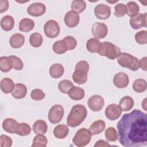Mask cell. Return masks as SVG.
Masks as SVG:
<instances>
[{"instance_id": "obj_1", "label": "cell", "mask_w": 147, "mask_h": 147, "mask_svg": "<svg viewBox=\"0 0 147 147\" xmlns=\"http://www.w3.org/2000/svg\"><path fill=\"white\" fill-rule=\"evenodd\" d=\"M118 138L125 147H142L147 145V114L134 109L125 114L117 125Z\"/></svg>"}, {"instance_id": "obj_2", "label": "cell", "mask_w": 147, "mask_h": 147, "mask_svg": "<svg viewBox=\"0 0 147 147\" xmlns=\"http://www.w3.org/2000/svg\"><path fill=\"white\" fill-rule=\"evenodd\" d=\"M87 110L86 107L80 104L74 105L67 118V124L71 127H75L80 125L86 119Z\"/></svg>"}, {"instance_id": "obj_3", "label": "cell", "mask_w": 147, "mask_h": 147, "mask_svg": "<svg viewBox=\"0 0 147 147\" xmlns=\"http://www.w3.org/2000/svg\"><path fill=\"white\" fill-rule=\"evenodd\" d=\"M89 64L85 60L78 61L75 66V71L72 74V79L75 83L81 85L84 84L88 79Z\"/></svg>"}, {"instance_id": "obj_4", "label": "cell", "mask_w": 147, "mask_h": 147, "mask_svg": "<svg viewBox=\"0 0 147 147\" xmlns=\"http://www.w3.org/2000/svg\"><path fill=\"white\" fill-rule=\"evenodd\" d=\"M102 56H106L110 60H114L121 54V49L117 45L108 41H105L100 44L98 52Z\"/></svg>"}, {"instance_id": "obj_5", "label": "cell", "mask_w": 147, "mask_h": 147, "mask_svg": "<svg viewBox=\"0 0 147 147\" xmlns=\"http://www.w3.org/2000/svg\"><path fill=\"white\" fill-rule=\"evenodd\" d=\"M117 62L121 67L127 68L133 71H136L139 68L138 59L128 53H121L117 57Z\"/></svg>"}, {"instance_id": "obj_6", "label": "cell", "mask_w": 147, "mask_h": 147, "mask_svg": "<svg viewBox=\"0 0 147 147\" xmlns=\"http://www.w3.org/2000/svg\"><path fill=\"white\" fill-rule=\"evenodd\" d=\"M91 133L86 128H81L78 130L72 142L74 145L79 147H82L89 144L91 139Z\"/></svg>"}, {"instance_id": "obj_7", "label": "cell", "mask_w": 147, "mask_h": 147, "mask_svg": "<svg viewBox=\"0 0 147 147\" xmlns=\"http://www.w3.org/2000/svg\"><path fill=\"white\" fill-rule=\"evenodd\" d=\"M64 110L61 105H53L49 110L48 118L52 124H56L60 122L64 115Z\"/></svg>"}, {"instance_id": "obj_8", "label": "cell", "mask_w": 147, "mask_h": 147, "mask_svg": "<svg viewBox=\"0 0 147 147\" xmlns=\"http://www.w3.org/2000/svg\"><path fill=\"white\" fill-rule=\"evenodd\" d=\"M60 31V26L55 20H48L44 25V33L48 38H53L56 37L59 34Z\"/></svg>"}, {"instance_id": "obj_9", "label": "cell", "mask_w": 147, "mask_h": 147, "mask_svg": "<svg viewBox=\"0 0 147 147\" xmlns=\"http://www.w3.org/2000/svg\"><path fill=\"white\" fill-rule=\"evenodd\" d=\"M91 33L95 38L102 39L107 36L108 28L107 25L103 22H95L92 26Z\"/></svg>"}, {"instance_id": "obj_10", "label": "cell", "mask_w": 147, "mask_h": 147, "mask_svg": "<svg viewBox=\"0 0 147 147\" xmlns=\"http://www.w3.org/2000/svg\"><path fill=\"white\" fill-rule=\"evenodd\" d=\"M130 25L134 29H139L142 27H146L147 13H138L136 16L131 17Z\"/></svg>"}, {"instance_id": "obj_11", "label": "cell", "mask_w": 147, "mask_h": 147, "mask_svg": "<svg viewBox=\"0 0 147 147\" xmlns=\"http://www.w3.org/2000/svg\"><path fill=\"white\" fill-rule=\"evenodd\" d=\"M105 104L104 99L99 95H94L89 98L88 100V106L93 111H100Z\"/></svg>"}, {"instance_id": "obj_12", "label": "cell", "mask_w": 147, "mask_h": 147, "mask_svg": "<svg viewBox=\"0 0 147 147\" xmlns=\"http://www.w3.org/2000/svg\"><path fill=\"white\" fill-rule=\"evenodd\" d=\"M122 110L119 105L114 103L108 105L105 111V114L106 118L111 121L117 119L121 115Z\"/></svg>"}, {"instance_id": "obj_13", "label": "cell", "mask_w": 147, "mask_h": 147, "mask_svg": "<svg viewBox=\"0 0 147 147\" xmlns=\"http://www.w3.org/2000/svg\"><path fill=\"white\" fill-rule=\"evenodd\" d=\"M95 17L100 20H106L111 15V8L109 6L102 3L97 5L94 9Z\"/></svg>"}, {"instance_id": "obj_14", "label": "cell", "mask_w": 147, "mask_h": 147, "mask_svg": "<svg viewBox=\"0 0 147 147\" xmlns=\"http://www.w3.org/2000/svg\"><path fill=\"white\" fill-rule=\"evenodd\" d=\"M46 11L45 5L41 2H34L30 4L28 9L27 13L33 17H40L42 16Z\"/></svg>"}, {"instance_id": "obj_15", "label": "cell", "mask_w": 147, "mask_h": 147, "mask_svg": "<svg viewBox=\"0 0 147 147\" xmlns=\"http://www.w3.org/2000/svg\"><path fill=\"white\" fill-rule=\"evenodd\" d=\"M114 85L119 88L126 87L129 83L128 75L125 72H118L116 74L113 78Z\"/></svg>"}, {"instance_id": "obj_16", "label": "cell", "mask_w": 147, "mask_h": 147, "mask_svg": "<svg viewBox=\"0 0 147 147\" xmlns=\"http://www.w3.org/2000/svg\"><path fill=\"white\" fill-rule=\"evenodd\" d=\"M80 21L79 14L73 10L67 12L64 17V22L69 28H74L76 26Z\"/></svg>"}, {"instance_id": "obj_17", "label": "cell", "mask_w": 147, "mask_h": 147, "mask_svg": "<svg viewBox=\"0 0 147 147\" xmlns=\"http://www.w3.org/2000/svg\"><path fill=\"white\" fill-rule=\"evenodd\" d=\"M25 38L23 34L21 33H17L13 34L9 40L10 45L15 49L21 48L25 43Z\"/></svg>"}, {"instance_id": "obj_18", "label": "cell", "mask_w": 147, "mask_h": 147, "mask_svg": "<svg viewBox=\"0 0 147 147\" xmlns=\"http://www.w3.org/2000/svg\"><path fill=\"white\" fill-rule=\"evenodd\" d=\"M18 123L16 119L11 118H7L3 121L2 127L3 130L7 133L16 134Z\"/></svg>"}, {"instance_id": "obj_19", "label": "cell", "mask_w": 147, "mask_h": 147, "mask_svg": "<svg viewBox=\"0 0 147 147\" xmlns=\"http://www.w3.org/2000/svg\"><path fill=\"white\" fill-rule=\"evenodd\" d=\"M27 94V88L22 83H17L15 84L14 88L11 92L12 96L17 99L24 98Z\"/></svg>"}, {"instance_id": "obj_20", "label": "cell", "mask_w": 147, "mask_h": 147, "mask_svg": "<svg viewBox=\"0 0 147 147\" xmlns=\"http://www.w3.org/2000/svg\"><path fill=\"white\" fill-rule=\"evenodd\" d=\"M67 94L71 99L75 100H79L84 98L85 92L84 90L82 88L74 86L69 90Z\"/></svg>"}, {"instance_id": "obj_21", "label": "cell", "mask_w": 147, "mask_h": 147, "mask_svg": "<svg viewBox=\"0 0 147 147\" xmlns=\"http://www.w3.org/2000/svg\"><path fill=\"white\" fill-rule=\"evenodd\" d=\"M64 72L63 66L60 63H55L52 64L49 69L50 76L54 79H58L63 76Z\"/></svg>"}, {"instance_id": "obj_22", "label": "cell", "mask_w": 147, "mask_h": 147, "mask_svg": "<svg viewBox=\"0 0 147 147\" xmlns=\"http://www.w3.org/2000/svg\"><path fill=\"white\" fill-rule=\"evenodd\" d=\"M53 135L58 139H63L65 138L69 133L68 126L64 124L57 125L53 129Z\"/></svg>"}, {"instance_id": "obj_23", "label": "cell", "mask_w": 147, "mask_h": 147, "mask_svg": "<svg viewBox=\"0 0 147 147\" xmlns=\"http://www.w3.org/2000/svg\"><path fill=\"white\" fill-rule=\"evenodd\" d=\"M105 122L101 119L94 121L90 126L89 130L92 135H96L101 133L105 129Z\"/></svg>"}, {"instance_id": "obj_24", "label": "cell", "mask_w": 147, "mask_h": 147, "mask_svg": "<svg viewBox=\"0 0 147 147\" xmlns=\"http://www.w3.org/2000/svg\"><path fill=\"white\" fill-rule=\"evenodd\" d=\"M134 100L129 96H125L122 98L119 102V106L123 111L130 110L134 106Z\"/></svg>"}, {"instance_id": "obj_25", "label": "cell", "mask_w": 147, "mask_h": 147, "mask_svg": "<svg viewBox=\"0 0 147 147\" xmlns=\"http://www.w3.org/2000/svg\"><path fill=\"white\" fill-rule=\"evenodd\" d=\"M15 87L13 81L9 78H5L1 81V90L5 94L11 93Z\"/></svg>"}, {"instance_id": "obj_26", "label": "cell", "mask_w": 147, "mask_h": 147, "mask_svg": "<svg viewBox=\"0 0 147 147\" xmlns=\"http://www.w3.org/2000/svg\"><path fill=\"white\" fill-rule=\"evenodd\" d=\"M34 22L29 18L22 19L19 23V30L21 32L26 33L31 31L34 27Z\"/></svg>"}, {"instance_id": "obj_27", "label": "cell", "mask_w": 147, "mask_h": 147, "mask_svg": "<svg viewBox=\"0 0 147 147\" xmlns=\"http://www.w3.org/2000/svg\"><path fill=\"white\" fill-rule=\"evenodd\" d=\"M47 130L48 125L43 120H37L33 125V130L36 134H44L47 133Z\"/></svg>"}, {"instance_id": "obj_28", "label": "cell", "mask_w": 147, "mask_h": 147, "mask_svg": "<svg viewBox=\"0 0 147 147\" xmlns=\"http://www.w3.org/2000/svg\"><path fill=\"white\" fill-rule=\"evenodd\" d=\"M14 25V20L12 16H5L1 20V27L5 31L11 30Z\"/></svg>"}, {"instance_id": "obj_29", "label": "cell", "mask_w": 147, "mask_h": 147, "mask_svg": "<svg viewBox=\"0 0 147 147\" xmlns=\"http://www.w3.org/2000/svg\"><path fill=\"white\" fill-rule=\"evenodd\" d=\"M100 42L95 38H90L86 42V48L91 53H98L100 46Z\"/></svg>"}, {"instance_id": "obj_30", "label": "cell", "mask_w": 147, "mask_h": 147, "mask_svg": "<svg viewBox=\"0 0 147 147\" xmlns=\"http://www.w3.org/2000/svg\"><path fill=\"white\" fill-rule=\"evenodd\" d=\"M13 68L12 61L9 57L1 56L0 57V69L2 72H7Z\"/></svg>"}, {"instance_id": "obj_31", "label": "cell", "mask_w": 147, "mask_h": 147, "mask_svg": "<svg viewBox=\"0 0 147 147\" xmlns=\"http://www.w3.org/2000/svg\"><path fill=\"white\" fill-rule=\"evenodd\" d=\"M31 132V127L30 125L25 122L18 123L16 134L20 136H26Z\"/></svg>"}, {"instance_id": "obj_32", "label": "cell", "mask_w": 147, "mask_h": 147, "mask_svg": "<svg viewBox=\"0 0 147 147\" xmlns=\"http://www.w3.org/2000/svg\"><path fill=\"white\" fill-rule=\"evenodd\" d=\"M43 42V38L39 33L35 32L32 33L29 37V42L31 46L34 48H38L41 46Z\"/></svg>"}, {"instance_id": "obj_33", "label": "cell", "mask_w": 147, "mask_h": 147, "mask_svg": "<svg viewBox=\"0 0 147 147\" xmlns=\"http://www.w3.org/2000/svg\"><path fill=\"white\" fill-rule=\"evenodd\" d=\"M147 88L146 81L144 79H137L133 84V89L138 93L144 92Z\"/></svg>"}, {"instance_id": "obj_34", "label": "cell", "mask_w": 147, "mask_h": 147, "mask_svg": "<svg viewBox=\"0 0 147 147\" xmlns=\"http://www.w3.org/2000/svg\"><path fill=\"white\" fill-rule=\"evenodd\" d=\"M126 6V14L130 17L136 16L140 11V7L135 2L130 1L127 3Z\"/></svg>"}, {"instance_id": "obj_35", "label": "cell", "mask_w": 147, "mask_h": 147, "mask_svg": "<svg viewBox=\"0 0 147 147\" xmlns=\"http://www.w3.org/2000/svg\"><path fill=\"white\" fill-rule=\"evenodd\" d=\"M52 50L57 54H63L67 51L68 48L65 42L62 40L54 42L52 46Z\"/></svg>"}, {"instance_id": "obj_36", "label": "cell", "mask_w": 147, "mask_h": 147, "mask_svg": "<svg viewBox=\"0 0 147 147\" xmlns=\"http://www.w3.org/2000/svg\"><path fill=\"white\" fill-rule=\"evenodd\" d=\"M48 140L47 137L43 134H37L33 140L32 147H45L47 145Z\"/></svg>"}, {"instance_id": "obj_37", "label": "cell", "mask_w": 147, "mask_h": 147, "mask_svg": "<svg viewBox=\"0 0 147 147\" xmlns=\"http://www.w3.org/2000/svg\"><path fill=\"white\" fill-rule=\"evenodd\" d=\"M71 7L72 10L78 13H82L86 7V3L83 0H75L71 3Z\"/></svg>"}, {"instance_id": "obj_38", "label": "cell", "mask_w": 147, "mask_h": 147, "mask_svg": "<svg viewBox=\"0 0 147 147\" xmlns=\"http://www.w3.org/2000/svg\"><path fill=\"white\" fill-rule=\"evenodd\" d=\"M72 82L69 80H63L58 84L59 90L63 94H68L69 90L74 86Z\"/></svg>"}, {"instance_id": "obj_39", "label": "cell", "mask_w": 147, "mask_h": 147, "mask_svg": "<svg viewBox=\"0 0 147 147\" xmlns=\"http://www.w3.org/2000/svg\"><path fill=\"white\" fill-rule=\"evenodd\" d=\"M106 140L110 142H115L118 138L117 130L113 127H109L106 129L105 133Z\"/></svg>"}, {"instance_id": "obj_40", "label": "cell", "mask_w": 147, "mask_h": 147, "mask_svg": "<svg viewBox=\"0 0 147 147\" xmlns=\"http://www.w3.org/2000/svg\"><path fill=\"white\" fill-rule=\"evenodd\" d=\"M135 40L140 44H146L147 43V31L142 30L137 32L135 34Z\"/></svg>"}, {"instance_id": "obj_41", "label": "cell", "mask_w": 147, "mask_h": 147, "mask_svg": "<svg viewBox=\"0 0 147 147\" xmlns=\"http://www.w3.org/2000/svg\"><path fill=\"white\" fill-rule=\"evenodd\" d=\"M10 59L12 61V64H13V68L17 71H21V69H23L24 67V63L22 61V60L14 55H11L9 56Z\"/></svg>"}, {"instance_id": "obj_42", "label": "cell", "mask_w": 147, "mask_h": 147, "mask_svg": "<svg viewBox=\"0 0 147 147\" xmlns=\"http://www.w3.org/2000/svg\"><path fill=\"white\" fill-rule=\"evenodd\" d=\"M114 16L117 17H123L126 14V6L123 3H119L117 4L114 7Z\"/></svg>"}, {"instance_id": "obj_43", "label": "cell", "mask_w": 147, "mask_h": 147, "mask_svg": "<svg viewBox=\"0 0 147 147\" xmlns=\"http://www.w3.org/2000/svg\"><path fill=\"white\" fill-rule=\"evenodd\" d=\"M63 41L65 42L68 50L74 49L77 46L76 40L71 36H67L63 38Z\"/></svg>"}, {"instance_id": "obj_44", "label": "cell", "mask_w": 147, "mask_h": 147, "mask_svg": "<svg viewBox=\"0 0 147 147\" xmlns=\"http://www.w3.org/2000/svg\"><path fill=\"white\" fill-rule=\"evenodd\" d=\"M45 96V93L42 90L38 88L33 90L30 92V97L34 100H42Z\"/></svg>"}, {"instance_id": "obj_45", "label": "cell", "mask_w": 147, "mask_h": 147, "mask_svg": "<svg viewBox=\"0 0 147 147\" xmlns=\"http://www.w3.org/2000/svg\"><path fill=\"white\" fill-rule=\"evenodd\" d=\"M11 138L7 136L2 134L0 137V146L1 147H10L12 145Z\"/></svg>"}, {"instance_id": "obj_46", "label": "cell", "mask_w": 147, "mask_h": 147, "mask_svg": "<svg viewBox=\"0 0 147 147\" xmlns=\"http://www.w3.org/2000/svg\"><path fill=\"white\" fill-rule=\"evenodd\" d=\"M9 8V2L7 0H0V13L6 11Z\"/></svg>"}, {"instance_id": "obj_47", "label": "cell", "mask_w": 147, "mask_h": 147, "mask_svg": "<svg viewBox=\"0 0 147 147\" xmlns=\"http://www.w3.org/2000/svg\"><path fill=\"white\" fill-rule=\"evenodd\" d=\"M147 58L146 57H144L141 58L139 60V67H140L142 70L146 71L147 70V66H146V61Z\"/></svg>"}, {"instance_id": "obj_48", "label": "cell", "mask_w": 147, "mask_h": 147, "mask_svg": "<svg viewBox=\"0 0 147 147\" xmlns=\"http://www.w3.org/2000/svg\"><path fill=\"white\" fill-rule=\"evenodd\" d=\"M110 145L106 141H104L103 140L98 141L94 145V147H102V146H110Z\"/></svg>"}, {"instance_id": "obj_49", "label": "cell", "mask_w": 147, "mask_h": 147, "mask_svg": "<svg viewBox=\"0 0 147 147\" xmlns=\"http://www.w3.org/2000/svg\"><path fill=\"white\" fill-rule=\"evenodd\" d=\"M146 98L144 99V100L142 102V103H141V106H142V107L144 109L145 111H147L146 110Z\"/></svg>"}, {"instance_id": "obj_50", "label": "cell", "mask_w": 147, "mask_h": 147, "mask_svg": "<svg viewBox=\"0 0 147 147\" xmlns=\"http://www.w3.org/2000/svg\"><path fill=\"white\" fill-rule=\"evenodd\" d=\"M107 2L109 3H115V2H117L118 1H114V2H111V1H107Z\"/></svg>"}]
</instances>
